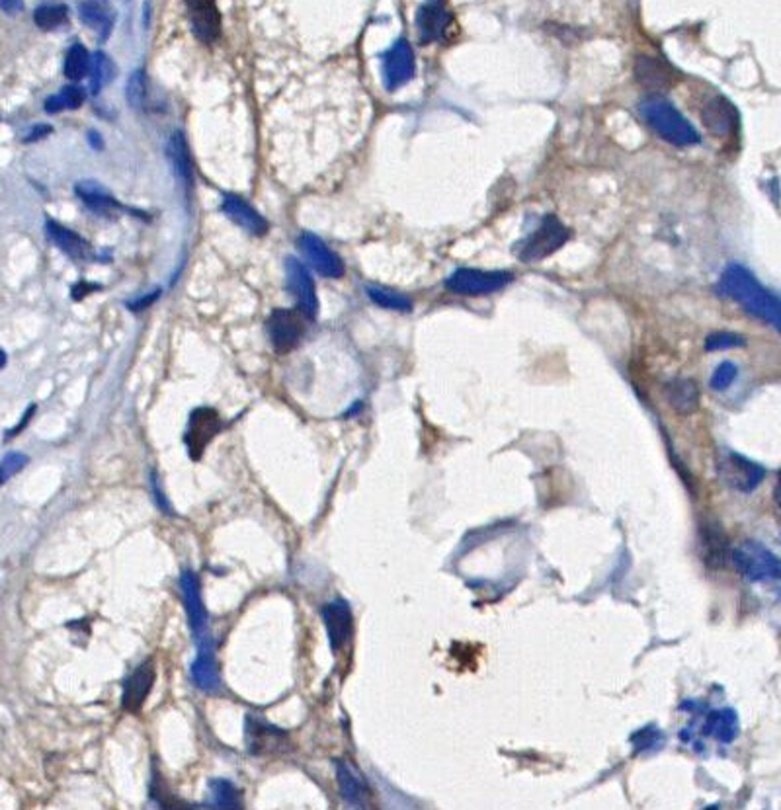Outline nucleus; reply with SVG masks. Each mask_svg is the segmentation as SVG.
I'll return each instance as SVG.
<instances>
[{"label":"nucleus","mask_w":781,"mask_h":810,"mask_svg":"<svg viewBox=\"0 0 781 810\" xmlns=\"http://www.w3.org/2000/svg\"><path fill=\"white\" fill-rule=\"evenodd\" d=\"M719 293L740 305L752 316L760 318L781 334V295L769 292L748 268L730 264L719 279Z\"/></svg>","instance_id":"obj_1"},{"label":"nucleus","mask_w":781,"mask_h":810,"mask_svg":"<svg viewBox=\"0 0 781 810\" xmlns=\"http://www.w3.org/2000/svg\"><path fill=\"white\" fill-rule=\"evenodd\" d=\"M639 112L644 123H647L660 139L670 144H676V147H691V144H698L701 141V135L698 133V129L693 128L686 115L668 100L659 98L657 96V98L643 102L639 105Z\"/></svg>","instance_id":"obj_2"},{"label":"nucleus","mask_w":781,"mask_h":810,"mask_svg":"<svg viewBox=\"0 0 781 810\" xmlns=\"http://www.w3.org/2000/svg\"><path fill=\"white\" fill-rule=\"evenodd\" d=\"M730 561L738 574L750 582L779 580L781 558L758 541H745L730 551Z\"/></svg>","instance_id":"obj_3"},{"label":"nucleus","mask_w":781,"mask_h":810,"mask_svg":"<svg viewBox=\"0 0 781 810\" xmlns=\"http://www.w3.org/2000/svg\"><path fill=\"white\" fill-rule=\"evenodd\" d=\"M514 276L504 269H479V268H459L448 277V289L451 293L479 297L496 293L504 289Z\"/></svg>","instance_id":"obj_4"},{"label":"nucleus","mask_w":781,"mask_h":810,"mask_svg":"<svg viewBox=\"0 0 781 810\" xmlns=\"http://www.w3.org/2000/svg\"><path fill=\"white\" fill-rule=\"evenodd\" d=\"M568 229L558 221L555 215H547L542 219V223L529 235L522 246H519V260L524 262H537L547 256L555 254L557 250H561L568 240Z\"/></svg>","instance_id":"obj_5"},{"label":"nucleus","mask_w":781,"mask_h":810,"mask_svg":"<svg viewBox=\"0 0 781 810\" xmlns=\"http://www.w3.org/2000/svg\"><path fill=\"white\" fill-rule=\"evenodd\" d=\"M717 472L727 487L752 493L766 477V471L758 463L738 456L735 451H721L717 456Z\"/></svg>","instance_id":"obj_6"},{"label":"nucleus","mask_w":781,"mask_h":810,"mask_svg":"<svg viewBox=\"0 0 781 810\" xmlns=\"http://www.w3.org/2000/svg\"><path fill=\"white\" fill-rule=\"evenodd\" d=\"M219 432H221V417L217 414V410L201 407L191 412L190 420H188L186 436H184V443L188 448L190 457L198 461L201 456H204L207 446L214 441V438Z\"/></svg>","instance_id":"obj_7"},{"label":"nucleus","mask_w":781,"mask_h":810,"mask_svg":"<svg viewBox=\"0 0 781 810\" xmlns=\"http://www.w3.org/2000/svg\"><path fill=\"white\" fill-rule=\"evenodd\" d=\"M246 746L254 756H269L282 754L292 748L287 732L276 728L260 717H246Z\"/></svg>","instance_id":"obj_8"},{"label":"nucleus","mask_w":781,"mask_h":810,"mask_svg":"<svg viewBox=\"0 0 781 810\" xmlns=\"http://www.w3.org/2000/svg\"><path fill=\"white\" fill-rule=\"evenodd\" d=\"M417 59L407 40H397L383 53V81L387 90H397L412 81Z\"/></svg>","instance_id":"obj_9"},{"label":"nucleus","mask_w":781,"mask_h":810,"mask_svg":"<svg viewBox=\"0 0 781 810\" xmlns=\"http://www.w3.org/2000/svg\"><path fill=\"white\" fill-rule=\"evenodd\" d=\"M453 24V16L446 0H426L417 12V32L420 43H436L448 35Z\"/></svg>","instance_id":"obj_10"},{"label":"nucleus","mask_w":781,"mask_h":810,"mask_svg":"<svg viewBox=\"0 0 781 810\" xmlns=\"http://www.w3.org/2000/svg\"><path fill=\"white\" fill-rule=\"evenodd\" d=\"M266 331L269 340H272V346L276 352L279 354H287L292 352L295 346L301 340V336L305 332V324L295 311H289V308H277L272 315H269L268 323H266Z\"/></svg>","instance_id":"obj_11"},{"label":"nucleus","mask_w":781,"mask_h":810,"mask_svg":"<svg viewBox=\"0 0 781 810\" xmlns=\"http://www.w3.org/2000/svg\"><path fill=\"white\" fill-rule=\"evenodd\" d=\"M285 269H287L289 289H292L293 297L297 299L299 311H301L307 318L315 321L316 315H319V299H316L313 277L308 276L305 266L295 258L287 260Z\"/></svg>","instance_id":"obj_12"},{"label":"nucleus","mask_w":781,"mask_h":810,"mask_svg":"<svg viewBox=\"0 0 781 810\" xmlns=\"http://www.w3.org/2000/svg\"><path fill=\"white\" fill-rule=\"evenodd\" d=\"M703 125L717 137L727 139L738 129V112L725 96H713L701 108Z\"/></svg>","instance_id":"obj_13"},{"label":"nucleus","mask_w":781,"mask_h":810,"mask_svg":"<svg viewBox=\"0 0 781 810\" xmlns=\"http://www.w3.org/2000/svg\"><path fill=\"white\" fill-rule=\"evenodd\" d=\"M299 248L305 254L307 262L324 277H342L344 262L340 256L326 246L323 240L313 233H303L299 237Z\"/></svg>","instance_id":"obj_14"},{"label":"nucleus","mask_w":781,"mask_h":810,"mask_svg":"<svg viewBox=\"0 0 781 810\" xmlns=\"http://www.w3.org/2000/svg\"><path fill=\"white\" fill-rule=\"evenodd\" d=\"M191 30L199 42L214 43L221 35V12L215 0H184Z\"/></svg>","instance_id":"obj_15"},{"label":"nucleus","mask_w":781,"mask_h":810,"mask_svg":"<svg viewBox=\"0 0 781 810\" xmlns=\"http://www.w3.org/2000/svg\"><path fill=\"white\" fill-rule=\"evenodd\" d=\"M157 680V668H154V662L147 660L139 664L137 668L133 670L128 681L123 683V693H121V707L128 713H139L147 701L149 693L152 689V683Z\"/></svg>","instance_id":"obj_16"},{"label":"nucleus","mask_w":781,"mask_h":810,"mask_svg":"<svg viewBox=\"0 0 781 810\" xmlns=\"http://www.w3.org/2000/svg\"><path fill=\"white\" fill-rule=\"evenodd\" d=\"M323 619L326 627V635H329V644L332 652H339L348 644L352 636V611L350 605L344 600H334L323 607Z\"/></svg>","instance_id":"obj_17"},{"label":"nucleus","mask_w":781,"mask_h":810,"mask_svg":"<svg viewBox=\"0 0 781 810\" xmlns=\"http://www.w3.org/2000/svg\"><path fill=\"white\" fill-rule=\"evenodd\" d=\"M180 588H182V596H184L186 615H188V621L191 627V633H194L196 641L206 639V636H209L207 613H206L204 602H201L198 576L191 571H186L180 578Z\"/></svg>","instance_id":"obj_18"},{"label":"nucleus","mask_w":781,"mask_h":810,"mask_svg":"<svg viewBox=\"0 0 781 810\" xmlns=\"http://www.w3.org/2000/svg\"><path fill=\"white\" fill-rule=\"evenodd\" d=\"M74 190H76V196L84 201V206L98 217L115 219L121 214L120 201L115 199L102 184H98V182L84 180V182H79V184L74 186Z\"/></svg>","instance_id":"obj_19"},{"label":"nucleus","mask_w":781,"mask_h":810,"mask_svg":"<svg viewBox=\"0 0 781 810\" xmlns=\"http://www.w3.org/2000/svg\"><path fill=\"white\" fill-rule=\"evenodd\" d=\"M191 678L201 691H215L219 688V670L211 636L198 641V658L191 664Z\"/></svg>","instance_id":"obj_20"},{"label":"nucleus","mask_w":781,"mask_h":810,"mask_svg":"<svg viewBox=\"0 0 781 810\" xmlns=\"http://www.w3.org/2000/svg\"><path fill=\"white\" fill-rule=\"evenodd\" d=\"M221 209H223V214L230 221H233L235 225H238L240 229H245L246 233H250V235L262 237L268 230L266 219L260 215L253 206L246 204L243 198L233 196V194H225L223 206H221Z\"/></svg>","instance_id":"obj_21"},{"label":"nucleus","mask_w":781,"mask_h":810,"mask_svg":"<svg viewBox=\"0 0 781 810\" xmlns=\"http://www.w3.org/2000/svg\"><path fill=\"white\" fill-rule=\"evenodd\" d=\"M45 235L50 237V240L57 248L63 250V253L73 260H90L92 258L90 245L86 243L81 235H76L74 230L59 225L53 219L45 221Z\"/></svg>","instance_id":"obj_22"},{"label":"nucleus","mask_w":781,"mask_h":810,"mask_svg":"<svg viewBox=\"0 0 781 810\" xmlns=\"http://www.w3.org/2000/svg\"><path fill=\"white\" fill-rule=\"evenodd\" d=\"M664 393H667V401L672 410L680 417H688L699 407V387L693 379L674 378L667 383Z\"/></svg>","instance_id":"obj_23"},{"label":"nucleus","mask_w":781,"mask_h":810,"mask_svg":"<svg viewBox=\"0 0 781 810\" xmlns=\"http://www.w3.org/2000/svg\"><path fill=\"white\" fill-rule=\"evenodd\" d=\"M168 159L182 186L186 188V191H191V188H194V170H191L188 141L180 129L172 133L168 139Z\"/></svg>","instance_id":"obj_24"},{"label":"nucleus","mask_w":781,"mask_h":810,"mask_svg":"<svg viewBox=\"0 0 781 810\" xmlns=\"http://www.w3.org/2000/svg\"><path fill=\"white\" fill-rule=\"evenodd\" d=\"M336 777H339V787L342 798L348 800V803L355 806H365L368 805L370 798V787L365 783V779L355 771L350 764L346 761H339L336 764Z\"/></svg>","instance_id":"obj_25"},{"label":"nucleus","mask_w":781,"mask_h":810,"mask_svg":"<svg viewBox=\"0 0 781 810\" xmlns=\"http://www.w3.org/2000/svg\"><path fill=\"white\" fill-rule=\"evenodd\" d=\"M635 74L637 81L649 90H664L672 86V73L664 63L652 57H639L635 63Z\"/></svg>","instance_id":"obj_26"},{"label":"nucleus","mask_w":781,"mask_h":810,"mask_svg":"<svg viewBox=\"0 0 781 810\" xmlns=\"http://www.w3.org/2000/svg\"><path fill=\"white\" fill-rule=\"evenodd\" d=\"M79 16L84 26L100 35V40H105L112 34L113 14L104 4V0H82L79 4Z\"/></svg>","instance_id":"obj_27"},{"label":"nucleus","mask_w":781,"mask_h":810,"mask_svg":"<svg viewBox=\"0 0 781 810\" xmlns=\"http://www.w3.org/2000/svg\"><path fill=\"white\" fill-rule=\"evenodd\" d=\"M738 715L732 709H719L709 713L706 727H703V732L707 736L717 738L722 744H730L738 736Z\"/></svg>","instance_id":"obj_28"},{"label":"nucleus","mask_w":781,"mask_h":810,"mask_svg":"<svg viewBox=\"0 0 781 810\" xmlns=\"http://www.w3.org/2000/svg\"><path fill=\"white\" fill-rule=\"evenodd\" d=\"M90 69H92V57H90L89 50H86L82 43H74L71 50L66 51V57H65V66H63L65 76L71 82H79L84 79L86 74H89Z\"/></svg>","instance_id":"obj_29"},{"label":"nucleus","mask_w":781,"mask_h":810,"mask_svg":"<svg viewBox=\"0 0 781 810\" xmlns=\"http://www.w3.org/2000/svg\"><path fill=\"white\" fill-rule=\"evenodd\" d=\"M211 806L215 808H240V793L238 789L227 779H214L209 783Z\"/></svg>","instance_id":"obj_30"},{"label":"nucleus","mask_w":781,"mask_h":810,"mask_svg":"<svg viewBox=\"0 0 781 810\" xmlns=\"http://www.w3.org/2000/svg\"><path fill=\"white\" fill-rule=\"evenodd\" d=\"M115 76L113 61L104 51H96L92 57V74H90V92L96 96L108 86Z\"/></svg>","instance_id":"obj_31"},{"label":"nucleus","mask_w":781,"mask_h":810,"mask_svg":"<svg viewBox=\"0 0 781 810\" xmlns=\"http://www.w3.org/2000/svg\"><path fill=\"white\" fill-rule=\"evenodd\" d=\"M66 20H69V8L65 4H42L34 12V22L45 32L57 30L59 26L66 24Z\"/></svg>","instance_id":"obj_32"},{"label":"nucleus","mask_w":781,"mask_h":810,"mask_svg":"<svg viewBox=\"0 0 781 810\" xmlns=\"http://www.w3.org/2000/svg\"><path fill=\"white\" fill-rule=\"evenodd\" d=\"M368 295L375 305H379L383 308H389V311H399V313H409L412 305L410 299L404 297L397 292H391V289H385L381 285H370L368 287Z\"/></svg>","instance_id":"obj_33"},{"label":"nucleus","mask_w":781,"mask_h":810,"mask_svg":"<svg viewBox=\"0 0 781 810\" xmlns=\"http://www.w3.org/2000/svg\"><path fill=\"white\" fill-rule=\"evenodd\" d=\"M82 102H84V92L81 89H76V86H66V89H63L61 92L50 96V98L45 100L43 108L50 113H59L65 110L81 108Z\"/></svg>","instance_id":"obj_34"},{"label":"nucleus","mask_w":781,"mask_h":810,"mask_svg":"<svg viewBox=\"0 0 781 810\" xmlns=\"http://www.w3.org/2000/svg\"><path fill=\"white\" fill-rule=\"evenodd\" d=\"M125 96H128V102L133 110H144L149 96V81L144 71H135L129 76L128 86H125Z\"/></svg>","instance_id":"obj_35"},{"label":"nucleus","mask_w":781,"mask_h":810,"mask_svg":"<svg viewBox=\"0 0 781 810\" xmlns=\"http://www.w3.org/2000/svg\"><path fill=\"white\" fill-rule=\"evenodd\" d=\"M746 340L742 339L740 334L729 332V331H719L707 336L706 340V350L707 352H721V350H730V348H740L745 346Z\"/></svg>","instance_id":"obj_36"},{"label":"nucleus","mask_w":781,"mask_h":810,"mask_svg":"<svg viewBox=\"0 0 781 810\" xmlns=\"http://www.w3.org/2000/svg\"><path fill=\"white\" fill-rule=\"evenodd\" d=\"M737 375H738V368L732 362H722L719 368L713 371L711 375V389L713 391H727L732 383H735L737 379Z\"/></svg>","instance_id":"obj_37"},{"label":"nucleus","mask_w":781,"mask_h":810,"mask_svg":"<svg viewBox=\"0 0 781 810\" xmlns=\"http://www.w3.org/2000/svg\"><path fill=\"white\" fill-rule=\"evenodd\" d=\"M26 463H27V457L22 456V453H8V456H4V459H3V480L6 482L8 479H11L12 472H18L20 469H24Z\"/></svg>","instance_id":"obj_38"},{"label":"nucleus","mask_w":781,"mask_h":810,"mask_svg":"<svg viewBox=\"0 0 781 810\" xmlns=\"http://www.w3.org/2000/svg\"><path fill=\"white\" fill-rule=\"evenodd\" d=\"M0 6L6 14H18L24 11V0H0Z\"/></svg>","instance_id":"obj_39"},{"label":"nucleus","mask_w":781,"mask_h":810,"mask_svg":"<svg viewBox=\"0 0 781 810\" xmlns=\"http://www.w3.org/2000/svg\"><path fill=\"white\" fill-rule=\"evenodd\" d=\"M50 133H51L50 125H37V128H34L30 133L26 135L24 141H26V143H30V141L34 143V141H37V139H42L43 135H50Z\"/></svg>","instance_id":"obj_40"},{"label":"nucleus","mask_w":781,"mask_h":810,"mask_svg":"<svg viewBox=\"0 0 781 810\" xmlns=\"http://www.w3.org/2000/svg\"><path fill=\"white\" fill-rule=\"evenodd\" d=\"M159 297V292L157 293H151L149 297H143V299H137V303H129V308H133V311H139V308H144L147 305H151L154 299Z\"/></svg>","instance_id":"obj_41"},{"label":"nucleus","mask_w":781,"mask_h":810,"mask_svg":"<svg viewBox=\"0 0 781 810\" xmlns=\"http://www.w3.org/2000/svg\"><path fill=\"white\" fill-rule=\"evenodd\" d=\"M774 500H776V506H777V510H779V512H781V475H779V480H777L776 490H774Z\"/></svg>","instance_id":"obj_42"}]
</instances>
